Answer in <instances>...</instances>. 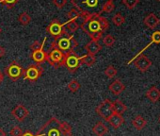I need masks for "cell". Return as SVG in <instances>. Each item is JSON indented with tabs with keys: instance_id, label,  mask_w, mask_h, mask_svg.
Returning <instances> with one entry per match:
<instances>
[{
	"instance_id": "cell-1",
	"label": "cell",
	"mask_w": 160,
	"mask_h": 136,
	"mask_svg": "<svg viewBox=\"0 0 160 136\" xmlns=\"http://www.w3.org/2000/svg\"><path fill=\"white\" fill-rule=\"evenodd\" d=\"M72 127L57 117H51L37 133V136H72Z\"/></svg>"
},
{
	"instance_id": "cell-2",
	"label": "cell",
	"mask_w": 160,
	"mask_h": 136,
	"mask_svg": "<svg viewBox=\"0 0 160 136\" xmlns=\"http://www.w3.org/2000/svg\"><path fill=\"white\" fill-rule=\"evenodd\" d=\"M108 1L109 0H71L73 7L83 13L85 19L101 15L105 5Z\"/></svg>"
},
{
	"instance_id": "cell-3",
	"label": "cell",
	"mask_w": 160,
	"mask_h": 136,
	"mask_svg": "<svg viewBox=\"0 0 160 136\" xmlns=\"http://www.w3.org/2000/svg\"><path fill=\"white\" fill-rule=\"evenodd\" d=\"M98 16L89 17L80 24L81 29L91 37L92 41H96V42H99V40L102 38L104 33L101 29Z\"/></svg>"
},
{
	"instance_id": "cell-4",
	"label": "cell",
	"mask_w": 160,
	"mask_h": 136,
	"mask_svg": "<svg viewBox=\"0 0 160 136\" xmlns=\"http://www.w3.org/2000/svg\"><path fill=\"white\" fill-rule=\"evenodd\" d=\"M53 43L64 54L73 51V49L78 45V42L75 40L74 36L69 35V33H66V34L60 36L59 38L55 40Z\"/></svg>"
},
{
	"instance_id": "cell-5",
	"label": "cell",
	"mask_w": 160,
	"mask_h": 136,
	"mask_svg": "<svg viewBox=\"0 0 160 136\" xmlns=\"http://www.w3.org/2000/svg\"><path fill=\"white\" fill-rule=\"evenodd\" d=\"M47 57H46V61L53 66L55 69H58L60 66L64 65V60H65V55L62 51H60L54 43H52V45L50 49L46 52Z\"/></svg>"
},
{
	"instance_id": "cell-6",
	"label": "cell",
	"mask_w": 160,
	"mask_h": 136,
	"mask_svg": "<svg viewBox=\"0 0 160 136\" xmlns=\"http://www.w3.org/2000/svg\"><path fill=\"white\" fill-rule=\"evenodd\" d=\"M81 65V57H79L74 51L69 52L65 55L64 65L70 73H75Z\"/></svg>"
},
{
	"instance_id": "cell-7",
	"label": "cell",
	"mask_w": 160,
	"mask_h": 136,
	"mask_svg": "<svg viewBox=\"0 0 160 136\" xmlns=\"http://www.w3.org/2000/svg\"><path fill=\"white\" fill-rule=\"evenodd\" d=\"M24 72H25V69L16 60L12 61L9 64V66H7L5 69V74L8 76V78L12 81H17L18 80H20L23 77Z\"/></svg>"
},
{
	"instance_id": "cell-8",
	"label": "cell",
	"mask_w": 160,
	"mask_h": 136,
	"mask_svg": "<svg viewBox=\"0 0 160 136\" xmlns=\"http://www.w3.org/2000/svg\"><path fill=\"white\" fill-rule=\"evenodd\" d=\"M43 73L42 67L39 64H31L29 65L27 69H25L24 72V80L29 81L30 82H35L39 80V78L42 77Z\"/></svg>"
},
{
	"instance_id": "cell-9",
	"label": "cell",
	"mask_w": 160,
	"mask_h": 136,
	"mask_svg": "<svg viewBox=\"0 0 160 136\" xmlns=\"http://www.w3.org/2000/svg\"><path fill=\"white\" fill-rule=\"evenodd\" d=\"M95 112L99 116H101L103 119L108 121V118L114 113V112H113V103L109 99L106 98L105 100H103L96 107Z\"/></svg>"
},
{
	"instance_id": "cell-10",
	"label": "cell",
	"mask_w": 160,
	"mask_h": 136,
	"mask_svg": "<svg viewBox=\"0 0 160 136\" xmlns=\"http://www.w3.org/2000/svg\"><path fill=\"white\" fill-rule=\"evenodd\" d=\"M46 31L55 39L57 40L60 36L68 33L63 27V24H61L58 19H54L51 21V23L46 27Z\"/></svg>"
},
{
	"instance_id": "cell-11",
	"label": "cell",
	"mask_w": 160,
	"mask_h": 136,
	"mask_svg": "<svg viewBox=\"0 0 160 136\" xmlns=\"http://www.w3.org/2000/svg\"><path fill=\"white\" fill-rule=\"evenodd\" d=\"M132 62L138 68V70H139L142 73L146 72L152 64V60L148 57H146L144 54H141L138 57H137L136 59H134V60Z\"/></svg>"
},
{
	"instance_id": "cell-12",
	"label": "cell",
	"mask_w": 160,
	"mask_h": 136,
	"mask_svg": "<svg viewBox=\"0 0 160 136\" xmlns=\"http://www.w3.org/2000/svg\"><path fill=\"white\" fill-rule=\"evenodd\" d=\"M29 114L28 110L23 105V104H18L16 105L12 111V115L18 121V122H23Z\"/></svg>"
},
{
	"instance_id": "cell-13",
	"label": "cell",
	"mask_w": 160,
	"mask_h": 136,
	"mask_svg": "<svg viewBox=\"0 0 160 136\" xmlns=\"http://www.w3.org/2000/svg\"><path fill=\"white\" fill-rule=\"evenodd\" d=\"M160 44V30H155L152 34V36H151V42L143 48V49H141L134 58H132L128 62H127V64H130V63H132V61L134 60V59H136L137 57H138L139 55H141V54H143V52L147 49V48H149L152 44Z\"/></svg>"
},
{
	"instance_id": "cell-14",
	"label": "cell",
	"mask_w": 160,
	"mask_h": 136,
	"mask_svg": "<svg viewBox=\"0 0 160 136\" xmlns=\"http://www.w3.org/2000/svg\"><path fill=\"white\" fill-rule=\"evenodd\" d=\"M108 90L115 96L121 95L125 90V85L122 82L121 80L117 79L113 82H111L108 86Z\"/></svg>"
},
{
	"instance_id": "cell-15",
	"label": "cell",
	"mask_w": 160,
	"mask_h": 136,
	"mask_svg": "<svg viewBox=\"0 0 160 136\" xmlns=\"http://www.w3.org/2000/svg\"><path fill=\"white\" fill-rule=\"evenodd\" d=\"M31 59L35 61L36 64L41 65L42 63L46 61V57H47V53L43 50V48H41L39 50L33 51L30 55Z\"/></svg>"
},
{
	"instance_id": "cell-16",
	"label": "cell",
	"mask_w": 160,
	"mask_h": 136,
	"mask_svg": "<svg viewBox=\"0 0 160 136\" xmlns=\"http://www.w3.org/2000/svg\"><path fill=\"white\" fill-rule=\"evenodd\" d=\"M144 24L146 27L149 29H154L159 24H160V19L154 14V13H149L145 18H144Z\"/></svg>"
},
{
	"instance_id": "cell-17",
	"label": "cell",
	"mask_w": 160,
	"mask_h": 136,
	"mask_svg": "<svg viewBox=\"0 0 160 136\" xmlns=\"http://www.w3.org/2000/svg\"><path fill=\"white\" fill-rule=\"evenodd\" d=\"M85 49L87 50V52L89 54L92 55H96L97 53H99V51H101L102 49V45L99 44V42L96 41H91L89 42L86 45H85Z\"/></svg>"
},
{
	"instance_id": "cell-18",
	"label": "cell",
	"mask_w": 160,
	"mask_h": 136,
	"mask_svg": "<svg viewBox=\"0 0 160 136\" xmlns=\"http://www.w3.org/2000/svg\"><path fill=\"white\" fill-rule=\"evenodd\" d=\"M108 122L110 124L111 127H113L114 128H119L123 123H124V119L122 117V115L118 114V113H113L108 120Z\"/></svg>"
},
{
	"instance_id": "cell-19",
	"label": "cell",
	"mask_w": 160,
	"mask_h": 136,
	"mask_svg": "<svg viewBox=\"0 0 160 136\" xmlns=\"http://www.w3.org/2000/svg\"><path fill=\"white\" fill-rule=\"evenodd\" d=\"M92 132L96 136H105L108 132V128L102 122L98 121L92 128Z\"/></svg>"
},
{
	"instance_id": "cell-20",
	"label": "cell",
	"mask_w": 160,
	"mask_h": 136,
	"mask_svg": "<svg viewBox=\"0 0 160 136\" xmlns=\"http://www.w3.org/2000/svg\"><path fill=\"white\" fill-rule=\"evenodd\" d=\"M146 97L152 102H157L160 99V90L155 86H152L146 92Z\"/></svg>"
},
{
	"instance_id": "cell-21",
	"label": "cell",
	"mask_w": 160,
	"mask_h": 136,
	"mask_svg": "<svg viewBox=\"0 0 160 136\" xmlns=\"http://www.w3.org/2000/svg\"><path fill=\"white\" fill-rule=\"evenodd\" d=\"M63 27H64V29L68 33H73L79 29L80 25L77 22V20H69V21H67L66 23L63 24Z\"/></svg>"
},
{
	"instance_id": "cell-22",
	"label": "cell",
	"mask_w": 160,
	"mask_h": 136,
	"mask_svg": "<svg viewBox=\"0 0 160 136\" xmlns=\"http://www.w3.org/2000/svg\"><path fill=\"white\" fill-rule=\"evenodd\" d=\"M67 17L69 20H77L79 18L82 20V22L85 20V16L83 15V13L76 8H72L67 13Z\"/></svg>"
},
{
	"instance_id": "cell-23",
	"label": "cell",
	"mask_w": 160,
	"mask_h": 136,
	"mask_svg": "<svg viewBox=\"0 0 160 136\" xmlns=\"http://www.w3.org/2000/svg\"><path fill=\"white\" fill-rule=\"evenodd\" d=\"M113 103V112L114 113H118V114H122L126 112L127 107L125 106V104H123L121 100L116 99Z\"/></svg>"
},
{
	"instance_id": "cell-24",
	"label": "cell",
	"mask_w": 160,
	"mask_h": 136,
	"mask_svg": "<svg viewBox=\"0 0 160 136\" xmlns=\"http://www.w3.org/2000/svg\"><path fill=\"white\" fill-rule=\"evenodd\" d=\"M147 122L144 119V117H142L141 115H137L133 120H132V125L138 129V130H141L142 128H144V127L146 126Z\"/></svg>"
},
{
	"instance_id": "cell-25",
	"label": "cell",
	"mask_w": 160,
	"mask_h": 136,
	"mask_svg": "<svg viewBox=\"0 0 160 136\" xmlns=\"http://www.w3.org/2000/svg\"><path fill=\"white\" fill-rule=\"evenodd\" d=\"M96 61V58L94 55H92V54H89L87 53L86 55L82 56L81 57V64H85L87 66H92Z\"/></svg>"
},
{
	"instance_id": "cell-26",
	"label": "cell",
	"mask_w": 160,
	"mask_h": 136,
	"mask_svg": "<svg viewBox=\"0 0 160 136\" xmlns=\"http://www.w3.org/2000/svg\"><path fill=\"white\" fill-rule=\"evenodd\" d=\"M18 22L22 26H28L31 22V16L28 13L24 12V13H22L19 14V16H18Z\"/></svg>"
},
{
	"instance_id": "cell-27",
	"label": "cell",
	"mask_w": 160,
	"mask_h": 136,
	"mask_svg": "<svg viewBox=\"0 0 160 136\" xmlns=\"http://www.w3.org/2000/svg\"><path fill=\"white\" fill-rule=\"evenodd\" d=\"M80 87H81V85H80L79 81H76V80H72V81L67 84L68 90H69L70 92H72V93H76V92L80 89Z\"/></svg>"
},
{
	"instance_id": "cell-28",
	"label": "cell",
	"mask_w": 160,
	"mask_h": 136,
	"mask_svg": "<svg viewBox=\"0 0 160 136\" xmlns=\"http://www.w3.org/2000/svg\"><path fill=\"white\" fill-rule=\"evenodd\" d=\"M117 69L116 68L113 66V65H108L106 69H105V71H104V73H105V75L108 78V79H113V78H115L116 77V75H117Z\"/></svg>"
},
{
	"instance_id": "cell-29",
	"label": "cell",
	"mask_w": 160,
	"mask_h": 136,
	"mask_svg": "<svg viewBox=\"0 0 160 136\" xmlns=\"http://www.w3.org/2000/svg\"><path fill=\"white\" fill-rule=\"evenodd\" d=\"M124 22H125V18H124L123 15H122V13H116V14L112 17V23H113L115 26H117V27L122 26Z\"/></svg>"
},
{
	"instance_id": "cell-30",
	"label": "cell",
	"mask_w": 160,
	"mask_h": 136,
	"mask_svg": "<svg viewBox=\"0 0 160 136\" xmlns=\"http://www.w3.org/2000/svg\"><path fill=\"white\" fill-rule=\"evenodd\" d=\"M103 44H104L106 46H108V47H111V46H113V44H115V38H114L112 35L108 34V35H106V36L103 38Z\"/></svg>"
},
{
	"instance_id": "cell-31",
	"label": "cell",
	"mask_w": 160,
	"mask_h": 136,
	"mask_svg": "<svg viewBox=\"0 0 160 136\" xmlns=\"http://www.w3.org/2000/svg\"><path fill=\"white\" fill-rule=\"evenodd\" d=\"M98 19H99V22H100L101 29H102L103 32H105L109 28V22H108V20L106 17H103L101 15L98 16Z\"/></svg>"
},
{
	"instance_id": "cell-32",
	"label": "cell",
	"mask_w": 160,
	"mask_h": 136,
	"mask_svg": "<svg viewBox=\"0 0 160 136\" xmlns=\"http://www.w3.org/2000/svg\"><path fill=\"white\" fill-rule=\"evenodd\" d=\"M122 2L128 10H133L138 4L139 0H122Z\"/></svg>"
},
{
	"instance_id": "cell-33",
	"label": "cell",
	"mask_w": 160,
	"mask_h": 136,
	"mask_svg": "<svg viewBox=\"0 0 160 136\" xmlns=\"http://www.w3.org/2000/svg\"><path fill=\"white\" fill-rule=\"evenodd\" d=\"M20 0H0V3L6 6L8 9H12Z\"/></svg>"
},
{
	"instance_id": "cell-34",
	"label": "cell",
	"mask_w": 160,
	"mask_h": 136,
	"mask_svg": "<svg viewBox=\"0 0 160 136\" xmlns=\"http://www.w3.org/2000/svg\"><path fill=\"white\" fill-rule=\"evenodd\" d=\"M45 41H46V38H44L43 41H42V43H40L39 41H35V42L30 45V49L32 50V52H33V51H36V50H39V49H41V48H43L44 44H45Z\"/></svg>"
},
{
	"instance_id": "cell-35",
	"label": "cell",
	"mask_w": 160,
	"mask_h": 136,
	"mask_svg": "<svg viewBox=\"0 0 160 136\" xmlns=\"http://www.w3.org/2000/svg\"><path fill=\"white\" fill-rule=\"evenodd\" d=\"M115 9V4L113 2V0H109V1L105 5L103 13H110L111 12H113V10Z\"/></svg>"
},
{
	"instance_id": "cell-36",
	"label": "cell",
	"mask_w": 160,
	"mask_h": 136,
	"mask_svg": "<svg viewBox=\"0 0 160 136\" xmlns=\"http://www.w3.org/2000/svg\"><path fill=\"white\" fill-rule=\"evenodd\" d=\"M10 133H11L12 136H22L24 132H23L22 128H21L19 126H14V127H12V128L11 129Z\"/></svg>"
},
{
	"instance_id": "cell-37",
	"label": "cell",
	"mask_w": 160,
	"mask_h": 136,
	"mask_svg": "<svg viewBox=\"0 0 160 136\" xmlns=\"http://www.w3.org/2000/svg\"><path fill=\"white\" fill-rule=\"evenodd\" d=\"M52 2L58 10H60L65 7V5L67 4V0H53Z\"/></svg>"
},
{
	"instance_id": "cell-38",
	"label": "cell",
	"mask_w": 160,
	"mask_h": 136,
	"mask_svg": "<svg viewBox=\"0 0 160 136\" xmlns=\"http://www.w3.org/2000/svg\"><path fill=\"white\" fill-rule=\"evenodd\" d=\"M5 55H6V49L3 46L0 45V59L3 58Z\"/></svg>"
},
{
	"instance_id": "cell-39",
	"label": "cell",
	"mask_w": 160,
	"mask_h": 136,
	"mask_svg": "<svg viewBox=\"0 0 160 136\" xmlns=\"http://www.w3.org/2000/svg\"><path fill=\"white\" fill-rule=\"evenodd\" d=\"M22 136H37V134H36V135H34L31 131L28 130V131H26L25 133H23V135H22Z\"/></svg>"
},
{
	"instance_id": "cell-40",
	"label": "cell",
	"mask_w": 160,
	"mask_h": 136,
	"mask_svg": "<svg viewBox=\"0 0 160 136\" xmlns=\"http://www.w3.org/2000/svg\"><path fill=\"white\" fill-rule=\"evenodd\" d=\"M4 81V74L1 72V70H0V84H1Z\"/></svg>"
},
{
	"instance_id": "cell-41",
	"label": "cell",
	"mask_w": 160,
	"mask_h": 136,
	"mask_svg": "<svg viewBox=\"0 0 160 136\" xmlns=\"http://www.w3.org/2000/svg\"><path fill=\"white\" fill-rule=\"evenodd\" d=\"M6 135H7V133L4 131V129L0 128V136H6Z\"/></svg>"
},
{
	"instance_id": "cell-42",
	"label": "cell",
	"mask_w": 160,
	"mask_h": 136,
	"mask_svg": "<svg viewBox=\"0 0 160 136\" xmlns=\"http://www.w3.org/2000/svg\"><path fill=\"white\" fill-rule=\"evenodd\" d=\"M1 33H2V29L0 28V34H1Z\"/></svg>"
},
{
	"instance_id": "cell-43",
	"label": "cell",
	"mask_w": 160,
	"mask_h": 136,
	"mask_svg": "<svg viewBox=\"0 0 160 136\" xmlns=\"http://www.w3.org/2000/svg\"><path fill=\"white\" fill-rule=\"evenodd\" d=\"M158 121H159V123H160V116H159V118H158Z\"/></svg>"
},
{
	"instance_id": "cell-44",
	"label": "cell",
	"mask_w": 160,
	"mask_h": 136,
	"mask_svg": "<svg viewBox=\"0 0 160 136\" xmlns=\"http://www.w3.org/2000/svg\"><path fill=\"white\" fill-rule=\"evenodd\" d=\"M157 1H160V0H157Z\"/></svg>"
}]
</instances>
